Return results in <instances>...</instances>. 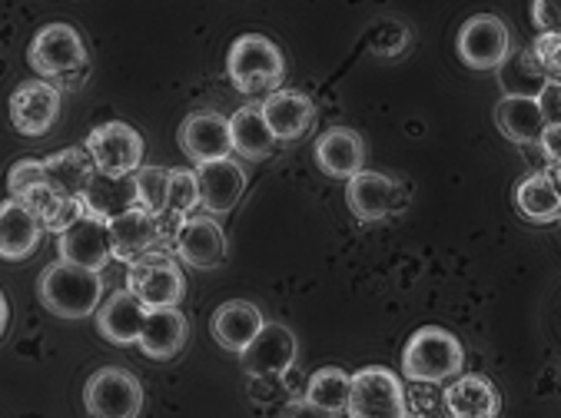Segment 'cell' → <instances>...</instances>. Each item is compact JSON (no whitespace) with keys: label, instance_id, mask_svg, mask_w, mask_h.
Returning a JSON list of instances; mask_svg holds the SVG:
<instances>
[{"label":"cell","instance_id":"obj_1","mask_svg":"<svg viewBox=\"0 0 561 418\" xmlns=\"http://www.w3.org/2000/svg\"><path fill=\"white\" fill-rule=\"evenodd\" d=\"M41 302L60 320H87L103 302V279L100 272L70 266V263H50L41 272L37 282Z\"/></svg>","mask_w":561,"mask_h":418},{"label":"cell","instance_id":"obj_2","mask_svg":"<svg viewBox=\"0 0 561 418\" xmlns=\"http://www.w3.org/2000/svg\"><path fill=\"white\" fill-rule=\"evenodd\" d=\"M466 365L462 342L442 329V326H425L412 333V339L402 349V375L412 382H445L456 379Z\"/></svg>","mask_w":561,"mask_h":418},{"label":"cell","instance_id":"obj_3","mask_svg":"<svg viewBox=\"0 0 561 418\" xmlns=\"http://www.w3.org/2000/svg\"><path fill=\"white\" fill-rule=\"evenodd\" d=\"M283 54L263 34H243L227 54V73L240 93H273L283 80Z\"/></svg>","mask_w":561,"mask_h":418},{"label":"cell","instance_id":"obj_4","mask_svg":"<svg viewBox=\"0 0 561 418\" xmlns=\"http://www.w3.org/2000/svg\"><path fill=\"white\" fill-rule=\"evenodd\" d=\"M83 405L90 418H140L144 385L121 365L96 369L83 385Z\"/></svg>","mask_w":561,"mask_h":418},{"label":"cell","instance_id":"obj_5","mask_svg":"<svg viewBox=\"0 0 561 418\" xmlns=\"http://www.w3.org/2000/svg\"><path fill=\"white\" fill-rule=\"evenodd\" d=\"M350 418H399L405 415L402 379L386 365H366L350 379Z\"/></svg>","mask_w":561,"mask_h":418},{"label":"cell","instance_id":"obj_6","mask_svg":"<svg viewBox=\"0 0 561 418\" xmlns=\"http://www.w3.org/2000/svg\"><path fill=\"white\" fill-rule=\"evenodd\" d=\"M83 150L103 176H134L144 166V137L124 120L93 127Z\"/></svg>","mask_w":561,"mask_h":418},{"label":"cell","instance_id":"obj_7","mask_svg":"<svg viewBox=\"0 0 561 418\" xmlns=\"http://www.w3.org/2000/svg\"><path fill=\"white\" fill-rule=\"evenodd\" d=\"M127 289L147 305V309H176L186 295L183 269L167 253H147L130 263Z\"/></svg>","mask_w":561,"mask_h":418},{"label":"cell","instance_id":"obj_8","mask_svg":"<svg viewBox=\"0 0 561 418\" xmlns=\"http://www.w3.org/2000/svg\"><path fill=\"white\" fill-rule=\"evenodd\" d=\"M31 67L41 77L64 80L80 70H87V44L70 24H47L34 34L31 50H27Z\"/></svg>","mask_w":561,"mask_h":418},{"label":"cell","instance_id":"obj_9","mask_svg":"<svg viewBox=\"0 0 561 418\" xmlns=\"http://www.w3.org/2000/svg\"><path fill=\"white\" fill-rule=\"evenodd\" d=\"M512 54V31L495 14H476L459 31V57L472 70H499Z\"/></svg>","mask_w":561,"mask_h":418},{"label":"cell","instance_id":"obj_10","mask_svg":"<svg viewBox=\"0 0 561 418\" xmlns=\"http://www.w3.org/2000/svg\"><path fill=\"white\" fill-rule=\"evenodd\" d=\"M57 253L60 263L100 272L110 259H114V246H110V230L106 220L80 213L60 236H57Z\"/></svg>","mask_w":561,"mask_h":418},{"label":"cell","instance_id":"obj_11","mask_svg":"<svg viewBox=\"0 0 561 418\" xmlns=\"http://www.w3.org/2000/svg\"><path fill=\"white\" fill-rule=\"evenodd\" d=\"M60 117V90L47 80H27L11 93V124L24 137H44Z\"/></svg>","mask_w":561,"mask_h":418},{"label":"cell","instance_id":"obj_12","mask_svg":"<svg viewBox=\"0 0 561 418\" xmlns=\"http://www.w3.org/2000/svg\"><path fill=\"white\" fill-rule=\"evenodd\" d=\"M299 356V342L296 333L286 329L283 323H266L260 329V336L240 352L243 359V372L253 379H270V375H283L293 369Z\"/></svg>","mask_w":561,"mask_h":418},{"label":"cell","instance_id":"obj_13","mask_svg":"<svg viewBox=\"0 0 561 418\" xmlns=\"http://www.w3.org/2000/svg\"><path fill=\"white\" fill-rule=\"evenodd\" d=\"M196 176V186H199V206L206 213L216 220L222 213H230V209L243 199V189H247V173H243V163L237 160H213V163H199L193 170Z\"/></svg>","mask_w":561,"mask_h":418},{"label":"cell","instance_id":"obj_14","mask_svg":"<svg viewBox=\"0 0 561 418\" xmlns=\"http://www.w3.org/2000/svg\"><path fill=\"white\" fill-rule=\"evenodd\" d=\"M180 150L199 163H213V160H227L233 153L230 143V120L216 114V111H196L180 124Z\"/></svg>","mask_w":561,"mask_h":418},{"label":"cell","instance_id":"obj_15","mask_svg":"<svg viewBox=\"0 0 561 418\" xmlns=\"http://www.w3.org/2000/svg\"><path fill=\"white\" fill-rule=\"evenodd\" d=\"M176 256L193 269H216L227 259V233L213 217H186L176 233Z\"/></svg>","mask_w":561,"mask_h":418},{"label":"cell","instance_id":"obj_16","mask_svg":"<svg viewBox=\"0 0 561 418\" xmlns=\"http://www.w3.org/2000/svg\"><path fill=\"white\" fill-rule=\"evenodd\" d=\"M260 111L273 140H286V143L306 137L309 127L316 124V103L299 90H273L260 103Z\"/></svg>","mask_w":561,"mask_h":418},{"label":"cell","instance_id":"obj_17","mask_svg":"<svg viewBox=\"0 0 561 418\" xmlns=\"http://www.w3.org/2000/svg\"><path fill=\"white\" fill-rule=\"evenodd\" d=\"M144 323H147V305L130 289L110 292V299L100 302L96 309V333L114 346H137Z\"/></svg>","mask_w":561,"mask_h":418},{"label":"cell","instance_id":"obj_18","mask_svg":"<svg viewBox=\"0 0 561 418\" xmlns=\"http://www.w3.org/2000/svg\"><path fill=\"white\" fill-rule=\"evenodd\" d=\"M266 326L263 320V312L260 305L247 302V299H230V302H222L216 312H213V320H209V333L213 339L227 349V352H243L256 336L260 329Z\"/></svg>","mask_w":561,"mask_h":418},{"label":"cell","instance_id":"obj_19","mask_svg":"<svg viewBox=\"0 0 561 418\" xmlns=\"http://www.w3.org/2000/svg\"><path fill=\"white\" fill-rule=\"evenodd\" d=\"M346 202L363 223H379L399 206V186L376 170H363L346 179Z\"/></svg>","mask_w":561,"mask_h":418},{"label":"cell","instance_id":"obj_20","mask_svg":"<svg viewBox=\"0 0 561 418\" xmlns=\"http://www.w3.org/2000/svg\"><path fill=\"white\" fill-rule=\"evenodd\" d=\"M316 163L332 179H353L356 173H363L366 143L350 127H332L316 140Z\"/></svg>","mask_w":561,"mask_h":418},{"label":"cell","instance_id":"obj_21","mask_svg":"<svg viewBox=\"0 0 561 418\" xmlns=\"http://www.w3.org/2000/svg\"><path fill=\"white\" fill-rule=\"evenodd\" d=\"M106 230H110V246H114V259H124V263H134L153 253L160 240V220L144 213L140 206H130L127 213L106 220Z\"/></svg>","mask_w":561,"mask_h":418},{"label":"cell","instance_id":"obj_22","mask_svg":"<svg viewBox=\"0 0 561 418\" xmlns=\"http://www.w3.org/2000/svg\"><path fill=\"white\" fill-rule=\"evenodd\" d=\"M44 227L21 199L0 202V259H27L41 246Z\"/></svg>","mask_w":561,"mask_h":418},{"label":"cell","instance_id":"obj_23","mask_svg":"<svg viewBox=\"0 0 561 418\" xmlns=\"http://www.w3.org/2000/svg\"><path fill=\"white\" fill-rule=\"evenodd\" d=\"M186 339H190V323L180 309H147V323L137 339L147 359L167 362L186 346Z\"/></svg>","mask_w":561,"mask_h":418},{"label":"cell","instance_id":"obj_24","mask_svg":"<svg viewBox=\"0 0 561 418\" xmlns=\"http://www.w3.org/2000/svg\"><path fill=\"white\" fill-rule=\"evenodd\" d=\"M445 408L453 418H499L502 398L485 375H459L445 388Z\"/></svg>","mask_w":561,"mask_h":418},{"label":"cell","instance_id":"obj_25","mask_svg":"<svg viewBox=\"0 0 561 418\" xmlns=\"http://www.w3.org/2000/svg\"><path fill=\"white\" fill-rule=\"evenodd\" d=\"M96 176L93 170V160L87 156V150L80 147H70V150H60L54 156L44 160V183L57 193V196H67V199H80L90 186V179Z\"/></svg>","mask_w":561,"mask_h":418},{"label":"cell","instance_id":"obj_26","mask_svg":"<svg viewBox=\"0 0 561 418\" xmlns=\"http://www.w3.org/2000/svg\"><path fill=\"white\" fill-rule=\"evenodd\" d=\"M515 206L528 223H554L561 217L558 170L525 176L515 189Z\"/></svg>","mask_w":561,"mask_h":418},{"label":"cell","instance_id":"obj_27","mask_svg":"<svg viewBox=\"0 0 561 418\" xmlns=\"http://www.w3.org/2000/svg\"><path fill=\"white\" fill-rule=\"evenodd\" d=\"M495 127L512 143H538L545 120L538 114L535 96H502L495 107Z\"/></svg>","mask_w":561,"mask_h":418},{"label":"cell","instance_id":"obj_28","mask_svg":"<svg viewBox=\"0 0 561 418\" xmlns=\"http://www.w3.org/2000/svg\"><path fill=\"white\" fill-rule=\"evenodd\" d=\"M230 143H233V153L243 156V160H266L276 147L266 120H263V111L260 103H250V107H240L233 117H230Z\"/></svg>","mask_w":561,"mask_h":418},{"label":"cell","instance_id":"obj_29","mask_svg":"<svg viewBox=\"0 0 561 418\" xmlns=\"http://www.w3.org/2000/svg\"><path fill=\"white\" fill-rule=\"evenodd\" d=\"M21 202L31 209V213L41 220V227L44 230H50V233H64L80 213H83V206H80V199H67V196H57L47 183H41V186H34V189H27L24 196H21Z\"/></svg>","mask_w":561,"mask_h":418},{"label":"cell","instance_id":"obj_30","mask_svg":"<svg viewBox=\"0 0 561 418\" xmlns=\"http://www.w3.org/2000/svg\"><path fill=\"white\" fill-rule=\"evenodd\" d=\"M350 372L343 369H335V365H325L319 372H312L309 385H306V402L332 411V415H340L346 411V402H350Z\"/></svg>","mask_w":561,"mask_h":418},{"label":"cell","instance_id":"obj_31","mask_svg":"<svg viewBox=\"0 0 561 418\" xmlns=\"http://www.w3.org/2000/svg\"><path fill=\"white\" fill-rule=\"evenodd\" d=\"M505 96H538V90L545 86V73L538 70L531 50L528 54H508L505 63L499 67Z\"/></svg>","mask_w":561,"mask_h":418},{"label":"cell","instance_id":"obj_32","mask_svg":"<svg viewBox=\"0 0 561 418\" xmlns=\"http://www.w3.org/2000/svg\"><path fill=\"white\" fill-rule=\"evenodd\" d=\"M167 186H170V170L163 166H140L134 173V196L144 213L157 220L167 213Z\"/></svg>","mask_w":561,"mask_h":418},{"label":"cell","instance_id":"obj_33","mask_svg":"<svg viewBox=\"0 0 561 418\" xmlns=\"http://www.w3.org/2000/svg\"><path fill=\"white\" fill-rule=\"evenodd\" d=\"M196 206H199V186H196L193 170H170L167 213H163V217H173L176 223H183ZM163 217H160V220H163Z\"/></svg>","mask_w":561,"mask_h":418},{"label":"cell","instance_id":"obj_34","mask_svg":"<svg viewBox=\"0 0 561 418\" xmlns=\"http://www.w3.org/2000/svg\"><path fill=\"white\" fill-rule=\"evenodd\" d=\"M44 183V160H21L11 166L8 173V189H11V199H21L27 189L41 186Z\"/></svg>","mask_w":561,"mask_h":418},{"label":"cell","instance_id":"obj_35","mask_svg":"<svg viewBox=\"0 0 561 418\" xmlns=\"http://www.w3.org/2000/svg\"><path fill=\"white\" fill-rule=\"evenodd\" d=\"M558 50H561V40H558V34H538V37H535L531 57H535L538 70L545 73V80H558V73H561Z\"/></svg>","mask_w":561,"mask_h":418},{"label":"cell","instance_id":"obj_36","mask_svg":"<svg viewBox=\"0 0 561 418\" xmlns=\"http://www.w3.org/2000/svg\"><path fill=\"white\" fill-rule=\"evenodd\" d=\"M558 96H561V83H558V80H545V86H541V90H538V96H535L538 114H541L545 127H558V124H561Z\"/></svg>","mask_w":561,"mask_h":418},{"label":"cell","instance_id":"obj_37","mask_svg":"<svg viewBox=\"0 0 561 418\" xmlns=\"http://www.w3.org/2000/svg\"><path fill=\"white\" fill-rule=\"evenodd\" d=\"M283 418H340V415H332V411H325V408H319V405H312L306 398H296V402L286 405Z\"/></svg>","mask_w":561,"mask_h":418},{"label":"cell","instance_id":"obj_38","mask_svg":"<svg viewBox=\"0 0 561 418\" xmlns=\"http://www.w3.org/2000/svg\"><path fill=\"white\" fill-rule=\"evenodd\" d=\"M558 137H561V124H558V127H545V130H541V137H538V147H541V150H545V156H548V170H558V163H561Z\"/></svg>","mask_w":561,"mask_h":418},{"label":"cell","instance_id":"obj_39","mask_svg":"<svg viewBox=\"0 0 561 418\" xmlns=\"http://www.w3.org/2000/svg\"><path fill=\"white\" fill-rule=\"evenodd\" d=\"M531 21L541 34H558V21H554V8L548 4V0H538V4L531 8Z\"/></svg>","mask_w":561,"mask_h":418},{"label":"cell","instance_id":"obj_40","mask_svg":"<svg viewBox=\"0 0 561 418\" xmlns=\"http://www.w3.org/2000/svg\"><path fill=\"white\" fill-rule=\"evenodd\" d=\"M8 323H11V305H8L4 292H0V336L8 333Z\"/></svg>","mask_w":561,"mask_h":418},{"label":"cell","instance_id":"obj_41","mask_svg":"<svg viewBox=\"0 0 561 418\" xmlns=\"http://www.w3.org/2000/svg\"><path fill=\"white\" fill-rule=\"evenodd\" d=\"M399 418H422V415H409V411H405V415H399Z\"/></svg>","mask_w":561,"mask_h":418}]
</instances>
